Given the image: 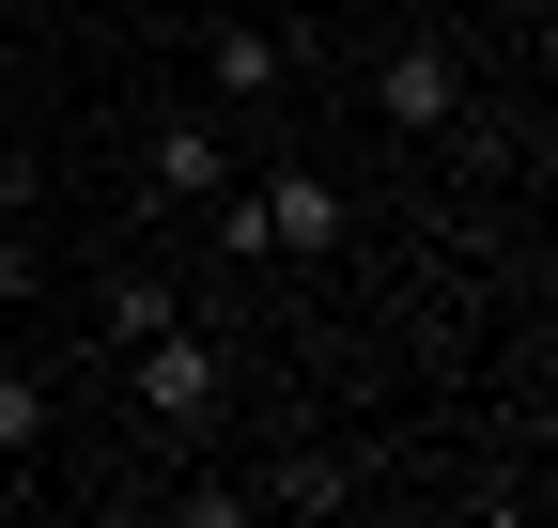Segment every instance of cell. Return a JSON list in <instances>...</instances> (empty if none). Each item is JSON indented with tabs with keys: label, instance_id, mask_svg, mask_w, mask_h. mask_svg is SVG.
Returning <instances> with one entry per match:
<instances>
[{
	"label": "cell",
	"instance_id": "5",
	"mask_svg": "<svg viewBox=\"0 0 558 528\" xmlns=\"http://www.w3.org/2000/svg\"><path fill=\"white\" fill-rule=\"evenodd\" d=\"M218 187H233V141H218V124H156V156H140V203H218Z\"/></svg>",
	"mask_w": 558,
	"mask_h": 528
},
{
	"label": "cell",
	"instance_id": "3",
	"mask_svg": "<svg viewBox=\"0 0 558 528\" xmlns=\"http://www.w3.org/2000/svg\"><path fill=\"white\" fill-rule=\"evenodd\" d=\"M295 62H311V32H264V16H233L218 47H202V79H218V109H264V94H295Z\"/></svg>",
	"mask_w": 558,
	"mask_h": 528
},
{
	"label": "cell",
	"instance_id": "7",
	"mask_svg": "<svg viewBox=\"0 0 558 528\" xmlns=\"http://www.w3.org/2000/svg\"><path fill=\"white\" fill-rule=\"evenodd\" d=\"M47 420H62V388L47 373H0V451H47Z\"/></svg>",
	"mask_w": 558,
	"mask_h": 528
},
{
	"label": "cell",
	"instance_id": "2",
	"mask_svg": "<svg viewBox=\"0 0 558 528\" xmlns=\"http://www.w3.org/2000/svg\"><path fill=\"white\" fill-rule=\"evenodd\" d=\"M218 233H233V249H341V187H326V171L218 187Z\"/></svg>",
	"mask_w": 558,
	"mask_h": 528
},
{
	"label": "cell",
	"instance_id": "1",
	"mask_svg": "<svg viewBox=\"0 0 558 528\" xmlns=\"http://www.w3.org/2000/svg\"><path fill=\"white\" fill-rule=\"evenodd\" d=\"M124 373H140V405H156V435H202V420H218V343H202V326H140V343H124Z\"/></svg>",
	"mask_w": 558,
	"mask_h": 528
},
{
	"label": "cell",
	"instance_id": "8",
	"mask_svg": "<svg viewBox=\"0 0 558 528\" xmlns=\"http://www.w3.org/2000/svg\"><path fill=\"white\" fill-rule=\"evenodd\" d=\"M0 296H32V233H0Z\"/></svg>",
	"mask_w": 558,
	"mask_h": 528
},
{
	"label": "cell",
	"instance_id": "6",
	"mask_svg": "<svg viewBox=\"0 0 558 528\" xmlns=\"http://www.w3.org/2000/svg\"><path fill=\"white\" fill-rule=\"evenodd\" d=\"M341 497H357V482H341L326 451H295V467H264V497H248V513H341Z\"/></svg>",
	"mask_w": 558,
	"mask_h": 528
},
{
	"label": "cell",
	"instance_id": "4",
	"mask_svg": "<svg viewBox=\"0 0 558 528\" xmlns=\"http://www.w3.org/2000/svg\"><path fill=\"white\" fill-rule=\"evenodd\" d=\"M373 94H388V124H403V141H435V124H465V62L418 32V47H388V79H373Z\"/></svg>",
	"mask_w": 558,
	"mask_h": 528
}]
</instances>
